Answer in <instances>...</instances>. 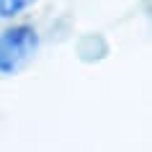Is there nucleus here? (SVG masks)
Listing matches in <instances>:
<instances>
[{
    "mask_svg": "<svg viewBox=\"0 0 152 152\" xmlns=\"http://www.w3.org/2000/svg\"><path fill=\"white\" fill-rule=\"evenodd\" d=\"M39 49V36L31 26H13L0 34V75H13Z\"/></svg>",
    "mask_w": 152,
    "mask_h": 152,
    "instance_id": "obj_1",
    "label": "nucleus"
},
{
    "mask_svg": "<svg viewBox=\"0 0 152 152\" xmlns=\"http://www.w3.org/2000/svg\"><path fill=\"white\" fill-rule=\"evenodd\" d=\"M34 0H0V16L3 18H10V16H18L23 8H28Z\"/></svg>",
    "mask_w": 152,
    "mask_h": 152,
    "instance_id": "obj_2",
    "label": "nucleus"
}]
</instances>
